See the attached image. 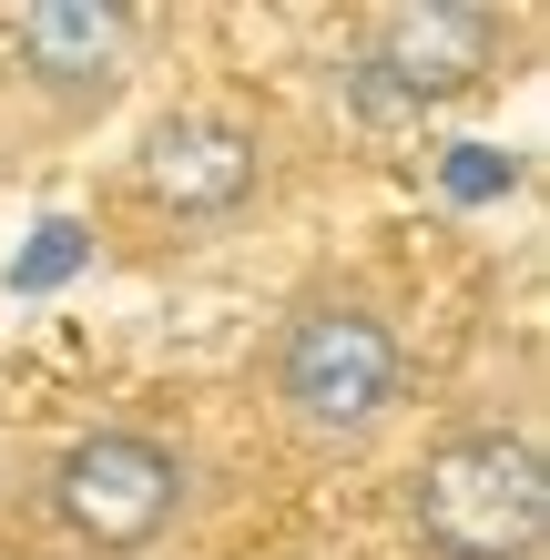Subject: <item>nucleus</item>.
Returning a JSON list of instances; mask_svg holds the SVG:
<instances>
[{
    "label": "nucleus",
    "mask_w": 550,
    "mask_h": 560,
    "mask_svg": "<svg viewBox=\"0 0 550 560\" xmlns=\"http://www.w3.org/2000/svg\"><path fill=\"white\" fill-rule=\"evenodd\" d=\"M184 448H164L153 428H92L51 458V510L92 560H133L184 520Z\"/></svg>",
    "instance_id": "4"
},
{
    "label": "nucleus",
    "mask_w": 550,
    "mask_h": 560,
    "mask_svg": "<svg viewBox=\"0 0 550 560\" xmlns=\"http://www.w3.org/2000/svg\"><path fill=\"white\" fill-rule=\"evenodd\" d=\"M133 184H143V205L174 214V224H224L266 184V143H255L235 113H164L143 133V153H133Z\"/></svg>",
    "instance_id": "5"
},
{
    "label": "nucleus",
    "mask_w": 550,
    "mask_h": 560,
    "mask_svg": "<svg viewBox=\"0 0 550 560\" xmlns=\"http://www.w3.org/2000/svg\"><path fill=\"white\" fill-rule=\"evenodd\" d=\"M408 398V347L377 306H296L276 337V408L316 448L377 439Z\"/></svg>",
    "instance_id": "2"
},
{
    "label": "nucleus",
    "mask_w": 550,
    "mask_h": 560,
    "mask_svg": "<svg viewBox=\"0 0 550 560\" xmlns=\"http://www.w3.org/2000/svg\"><path fill=\"white\" fill-rule=\"evenodd\" d=\"M429 560H540L550 540V458L530 428H459L429 448L408 489Z\"/></svg>",
    "instance_id": "1"
},
{
    "label": "nucleus",
    "mask_w": 550,
    "mask_h": 560,
    "mask_svg": "<svg viewBox=\"0 0 550 560\" xmlns=\"http://www.w3.org/2000/svg\"><path fill=\"white\" fill-rule=\"evenodd\" d=\"M500 51H510V21L479 11V0H398V11H377L358 31L347 92H358V113H377V122L448 113V103H469V92L500 72Z\"/></svg>",
    "instance_id": "3"
},
{
    "label": "nucleus",
    "mask_w": 550,
    "mask_h": 560,
    "mask_svg": "<svg viewBox=\"0 0 550 560\" xmlns=\"http://www.w3.org/2000/svg\"><path fill=\"white\" fill-rule=\"evenodd\" d=\"M11 51L61 113H103L122 92V72H133V11H113V0H42V11L11 21Z\"/></svg>",
    "instance_id": "6"
}]
</instances>
